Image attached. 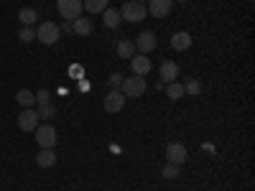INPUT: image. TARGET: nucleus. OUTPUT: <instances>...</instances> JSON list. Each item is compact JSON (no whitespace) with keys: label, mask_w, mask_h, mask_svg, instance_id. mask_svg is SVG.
Here are the masks:
<instances>
[{"label":"nucleus","mask_w":255,"mask_h":191,"mask_svg":"<svg viewBox=\"0 0 255 191\" xmlns=\"http://www.w3.org/2000/svg\"><path fill=\"white\" fill-rule=\"evenodd\" d=\"M36 38H38L44 46H54L56 41L61 38V28L54 23V20H44V23L36 28Z\"/></svg>","instance_id":"f257e3e1"},{"label":"nucleus","mask_w":255,"mask_h":191,"mask_svg":"<svg viewBox=\"0 0 255 191\" xmlns=\"http://www.w3.org/2000/svg\"><path fill=\"white\" fill-rule=\"evenodd\" d=\"M120 90H123L125 97H143L145 90H148V84H145L143 77H128V79H123Z\"/></svg>","instance_id":"f03ea898"},{"label":"nucleus","mask_w":255,"mask_h":191,"mask_svg":"<svg viewBox=\"0 0 255 191\" xmlns=\"http://www.w3.org/2000/svg\"><path fill=\"white\" fill-rule=\"evenodd\" d=\"M145 15H148V13H145L143 3H135V0H130V3H125V5L120 8V18L128 20V23H140Z\"/></svg>","instance_id":"7ed1b4c3"},{"label":"nucleus","mask_w":255,"mask_h":191,"mask_svg":"<svg viewBox=\"0 0 255 191\" xmlns=\"http://www.w3.org/2000/svg\"><path fill=\"white\" fill-rule=\"evenodd\" d=\"M56 10L64 20H74L82 15V0H56Z\"/></svg>","instance_id":"20e7f679"},{"label":"nucleus","mask_w":255,"mask_h":191,"mask_svg":"<svg viewBox=\"0 0 255 191\" xmlns=\"http://www.w3.org/2000/svg\"><path fill=\"white\" fill-rule=\"evenodd\" d=\"M33 133H36V143L41 148H54L56 145V127L54 125H38Z\"/></svg>","instance_id":"39448f33"},{"label":"nucleus","mask_w":255,"mask_h":191,"mask_svg":"<svg viewBox=\"0 0 255 191\" xmlns=\"http://www.w3.org/2000/svg\"><path fill=\"white\" fill-rule=\"evenodd\" d=\"M18 127L23 133H33L36 127H38V112L33 110V107H26L23 112L18 115Z\"/></svg>","instance_id":"423d86ee"},{"label":"nucleus","mask_w":255,"mask_h":191,"mask_svg":"<svg viewBox=\"0 0 255 191\" xmlns=\"http://www.w3.org/2000/svg\"><path fill=\"white\" fill-rule=\"evenodd\" d=\"M166 158H168V163L184 166L186 158H189V153H186V148H184L181 143H168V145H166Z\"/></svg>","instance_id":"0eeeda50"},{"label":"nucleus","mask_w":255,"mask_h":191,"mask_svg":"<svg viewBox=\"0 0 255 191\" xmlns=\"http://www.w3.org/2000/svg\"><path fill=\"white\" fill-rule=\"evenodd\" d=\"M125 95L123 92H118V90H113L108 97H105V110H108L110 115H115V112H120L123 107H125Z\"/></svg>","instance_id":"6e6552de"},{"label":"nucleus","mask_w":255,"mask_h":191,"mask_svg":"<svg viewBox=\"0 0 255 191\" xmlns=\"http://www.w3.org/2000/svg\"><path fill=\"white\" fill-rule=\"evenodd\" d=\"M133 44H135V51H140V54H151V51L156 49V36H153L151 31H143V33L133 41Z\"/></svg>","instance_id":"1a4fd4ad"},{"label":"nucleus","mask_w":255,"mask_h":191,"mask_svg":"<svg viewBox=\"0 0 255 191\" xmlns=\"http://www.w3.org/2000/svg\"><path fill=\"white\" fill-rule=\"evenodd\" d=\"M171 8H174V0H148V10H151V15H156V18L168 15Z\"/></svg>","instance_id":"9d476101"},{"label":"nucleus","mask_w":255,"mask_h":191,"mask_svg":"<svg viewBox=\"0 0 255 191\" xmlns=\"http://www.w3.org/2000/svg\"><path fill=\"white\" fill-rule=\"evenodd\" d=\"M130 69H133V74L135 77H145L148 72H151L153 69V64H151V59H148V56H133L130 59Z\"/></svg>","instance_id":"9b49d317"},{"label":"nucleus","mask_w":255,"mask_h":191,"mask_svg":"<svg viewBox=\"0 0 255 191\" xmlns=\"http://www.w3.org/2000/svg\"><path fill=\"white\" fill-rule=\"evenodd\" d=\"M92 31H95V26H92V20H90L87 15H79V18L72 20V33H77V36H90Z\"/></svg>","instance_id":"f8f14e48"},{"label":"nucleus","mask_w":255,"mask_h":191,"mask_svg":"<svg viewBox=\"0 0 255 191\" xmlns=\"http://www.w3.org/2000/svg\"><path fill=\"white\" fill-rule=\"evenodd\" d=\"M158 74H161V82H163V84L176 82V79H179V67H176L174 61H163L161 69H158Z\"/></svg>","instance_id":"ddd939ff"},{"label":"nucleus","mask_w":255,"mask_h":191,"mask_svg":"<svg viewBox=\"0 0 255 191\" xmlns=\"http://www.w3.org/2000/svg\"><path fill=\"white\" fill-rule=\"evenodd\" d=\"M36 166H38V168H51V166H56L54 148H41V153L36 156Z\"/></svg>","instance_id":"4468645a"},{"label":"nucleus","mask_w":255,"mask_h":191,"mask_svg":"<svg viewBox=\"0 0 255 191\" xmlns=\"http://www.w3.org/2000/svg\"><path fill=\"white\" fill-rule=\"evenodd\" d=\"M102 23H105V28H120L123 18H120V13H118V10L105 8V10H102Z\"/></svg>","instance_id":"2eb2a0df"},{"label":"nucleus","mask_w":255,"mask_h":191,"mask_svg":"<svg viewBox=\"0 0 255 191\" xmlns=\"http://www.w3.org/2000/svg\"><path fill=\"white\" fill-rule=\"evenodd\" d=\"M171 46H174L176 51H186V49L191 46V36H189L186 31H176V33L171 36Z\"/></svg>","instance_id":"dca6fc26"},{"label":"nucleus","mask_w":255,"mask_h":191,"mask_svg":"<svg viewBox=\"0 0 255 191\" xmlns=\"http://www.w3.org/2000/svg\"><path fill=\"white\" fill-rule=\"evenodd\" d=\"M15 102L20 104V107H33L36 104V95L31 92V90H18V95H15Z\"/></svg>","instance_id":"f3484780"},{"label":"nucleus","mask_w":255,"mask_h":191,"mask_svg":"<svg viewBox=\"0 0 255 191\" xmlns=\"http://www.w3.org/2000/svg\"><path fill=\"white\" fill-rule=\"evenodd\" d=\"M110 0H82V8L87 13H102L105 8H108Z\"/></svg>","instance_id":"a211bd4d"},{"label":"nucleus","mask_w":255,"mask_h":191,"mask_svg":"<svg viewBox=\"0 0 255 191\" xmlns=\"http://www.w3.org/2000/svg\"><path fill=\"white\" fill-rule=\"evenodd\" d=\"M118 56L120 59H133L135 56V44L133 41H118Z\"/></svg>","instance_id":"6ab92c4d"},{"label":"nucleus","mask_w":255,"mask_h":191,"mask_svg":"<svg viewBox=\"0 0 255 191\" xmlns=\"http://www.w3.org/2000/svg\"><path fill=\"white\" fill-rule=\"evenodd\" d=\"M36 18H38L36 8H20V10H18V20H20L23 26H33Z\"/></svg>","instance_id":"aec40b11"},{"label":"nucleus","mask_w":255,"mask_h":191,"mask_svg":"<svg viewBox=\"0 0 255 191\" xmlns=\"http://www.w3.org/2000/svg\"><path fill=\"white\" fill-rule=\"evenodd\" d=\"M166 95L171 97V99H181V97L186 95V92H184V84H181L179 79H176V82H168V84H166Z\"/></svg>","instance_id":"412c9836"},{"label":"nucleus","mask_w":255,"mask_h":191,"mask_svg":"<svg viewBox=\"0 0 255 191\" xmlns=\"http://www.w3.org/2000/svg\"><path fill=\"white\" fill-rule=\"evenodd\" d=\"M36 112H38V120H51V117H56V107H54L51 102H46V104H38Z\"/></svg>","instance_id":"4be33fe9"},{"label":"nucleus","mask_w":255,"mask_h":191,"mask_svg":"<svg viewBox=\"0 0 255 191\" xmlns=\"http://www.w3.org/2000/svg\"><path fill=\"white\" fill-rule=\"evenodd\" d=\"M161 176H163V179H179V176H181V166H176V163H166V166L161 168Z\"/></svg>","instance_id":"5701e85b"},{"label":"nucleus","mask_w":255,"mask_h":191,"mask_svg":"<svg viewBox=\"0 0 255 191\" xmlns=\"http://www.w3.org/2000/svg\"><path fill=\"white\" fill-rule=\"evenodd\" d=\"M18 38L23 41V44H31V41H36V31L31 26H23V28L18 31Z\"/></svg>","instance_id":"b1692460"},{"label":"nucleus","mask_w":255,"mask_h":191,"mask_svg":"<svg viewBox=\"0 0 255 191\" xmlns=\"http://www.w3.org/2000/svg\"><path fill=\"white\" fill-rule=\"evenodd\" d=\"M184 92H186V95H199V92H202V84H199L197 79H186V82H184Z\"/></svg>","instance_id":"393cba45"},{"label":"nucleus","mask_w":255,"mask_h":191,"mask_svg":"<svg viewBox=\"0 0 255 191\" xmlns=\"http://www.w3.org/2000/svg\"><path fill=\"white\" fill-rule=\"evenodd\" d=\"M108 82H110V87H113V90H120V84H123V74H120V72H113V74L108 77Z\"/></svg>","instance_id":"a878e982"},{"label":"nucleus","mask_w":255,"mask_h":191,"mask_svg":"<svg viewBox=\"0 0 255 191\" xmlns=\"http://www.w3.org/2000/svg\"><path fill=\"white\" fill-rule=\"evenodd\" d=\"M46 102H51L49 90H38V92H36V104H46Z\"/></svg>","instance_id":"bb28decb"},{"label":"nucleus","mask_w":255,"mask_h":191,"mask_svg":"<svg viewBox=\"0 0 255 191\" xmlns=\"http://www.w3.org/2000/svg\"><path fill=\"white\" fill-rule=\"evenodd\" d=\"M61 31H67V33H72V20H67V23H64V26H59Z\"/></svg>","instance_id":"cd10ccee"},{"label":"nucleus","mask_w":255,"mask_h":191,"mask_svg":"<svg viewBox=\"0 0 255 191\" xmlns=\"http://www.w3.org/2000/svg\"><path fill=\"white\" fill-rule=\"evenodd\" d=\"M135 3H143V0H135Z\"/></svg>","instance_id":"c85d7f7f"},{"label":"nucleus","mask_w":255,"mask_h":191,"mask_svg":"<svg viewBox=\"0 0 255 191\" xmlns=\"http://www.w3.org/2000/svg\"><path fill=\"white\" fill-rule=\"evenodd\" d=\"M179 3H186V0H179Z\"/></svg>","instance_id":"c756f323"}]
</instances>
